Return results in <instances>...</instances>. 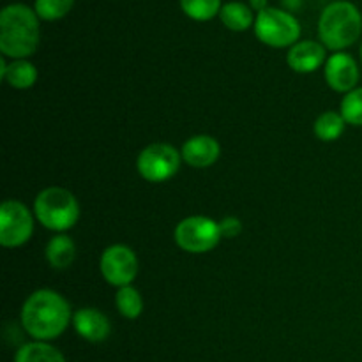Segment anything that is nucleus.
Here are the masks:
<instances>
[{"label":"nucleus","instance_id":"1","mask_svg":"<svg viewBox=\"0 0 362 362\" xmlns=\"http://www.w3.org/2000/svg\"><path fill=\"white\" fill-rule=\"evenodd\" d=\"M21 325L34 341H52L73 322L71 306L62 293L49 288L32 292L21 306Z\"/></svg>","mask_w":362,"mask_h":362},{"label":"nucleus","instance_id":"2","mask_svg":"<svg viewBox=\"0 0 362 362\" xmlns=\"http://www.w3.org/2000/svg\"><path fill=\"white\" fill-rule=\"evenodd\" d=\"M41 41L39 16L25 4H9L0 13V52L18 60L34 55Z\"/></svg>","mask_w":362,"mask_h":362},{"label":"nucleus","instance_id":"3","mask_svg":"<svg viewBox=\"0 0 362 362\" xmlns=\"http://www.w3.org/2000/svg\"><path fill=\"white\" fill-rule=\"evenodd\" d=\"M362 34V14L349 0L332 2L322 11L318 20L320 42L332 52H343Z\"/></svg>","mask_w":362,"mask_h":362},{"label":"nucleus","instance_id":"4","mask_svg":"<svg viewBox=\"0 0 362 362\" xmlns=\"http://www.w3.org/2000/svg\"><path fill=\"white\" fill-rule=\"evenodd\" d=\"M34 216L45 228L64 233L80 219V204L66 187H46L35 197Z\"/></svg>","mask_w":362,"mask_h":362},{"label":"nucleus","instance_id":"5","mask_svg":"<svg viewBox=\"0 0 362 362\" xmlns=\"http://www.w3.org/2000/svg\"><path fill=\"white\" fill-rule=\"evenodd\" d=\"M255 35L271 48H292L300 37V23L292 13L278 7H267L257 14Z\"/></svg>","mask_w":362,"mask_h":362},{"label":"nucleus","instance_id":"6","mask_svg":"<svg viewBox=\"0 0 362 362\" xmlns=\"http://www.w3.org/2000/svg\"><path fill=\"white\" fill-rule=\"evenodd\" d=\"M175 243L182 251L191 255L209 253L221 243V228L219 221L207 216H189L175 226Z\"/></svg>","mask_w":362,"mask_h":362},{"label":"nucleus","instance_id":"7","mask_svg":"<svg viewBox=\"0 0 362 362\" xmlns=\"http://www.w3.org/2000/svg\"><path fill=\"white\" fill-rule=\"evenodd\" d=\"M182 165V154L173 145L151 144L138 154L136 170L147 182H166L177 175Z\"/></svg>","mask_w":362,"mask_h":362},{"label":"nucleus","instance_id":"8","mask_svg":"<svg viewBox=\"0 0 362 362\" xmlns=\"http://www.w3.org/2000/svg\"><path fill=\"white\" fill-rule=\"evenodd\" d=\"M99 271L108 285L122 288V286H129L136 279L140 262H138L136 253L129 246L112 244L101 253Z\"/></svg>","mask_w":362,"mask_h":362},{"label":"nucleus","instance_id":"9","mask_svg":"<svg viewBox=\"0 0 362 362\" xmlns=\"http://www.w3.org/2000/svg\"><path fill=\"white\" fill-rule=\"evenodd\" d=\"M34 233V216L25 204L6 200L0 207V244L4 247H20Z\"/></svg>","mask_w":362,"mask_h":362},{"label":"nucleus","instance_id":"10","mask_svg":"<svg viewBox=\"0 0 362 362\" xmlns=\"http://www.w3.org/2000/svg\"><path fill=\"white\" fill-rule=\"evenodd\" d=\"M325 83L339 94H349L361 80V71L356 59L346 52H336L327 59L324 67Z\"/></svg>","mask_w":362,"mask_h":362},{"label":"nucleus","instance_id":"11","mask_svg":"<svg viewBox=\"0 0 362 362\" xmlns=\"http://www.w3.org/2000/svg\"><path fill=\"white\" fill-rule=\"evenodd\" d=\"M180 154H182V161L191 168H209L221 156V145L214 136L194 134L184 141Z\"/></svg>","mask_w":362,"mask_h":362},{"label":"nucleus","instance_id":"12","mask_svg":"<svg viewBox=\"0 0 362 362\" xmlns=\"http://www.w3.org/2000/svg\"><path fill=\"white\" fill-rule=\"evenodd\" d=\"M325 46L318 41H299L288 49L286 55V64L292 71L300 74H310L320 69L327 62V53Z\"/></svg>","mask_w":362,"mask_h":362},{"label":"nucleus","instance_id":"13","mask_svg":"<svg viewBox=\"0 0 362 362\" xmlns=\"http://www.w3.org/2000/svg\"><path fill=\"white\" fill-rule=\"evenodd\" d=\"M73 327L78 336L90 343H103L110 338L112 324L98 308H80L73 313Z\"/></svg>","mask_w":362,"mask_h":362},{"label":"nucleus","instance_id":"14","mask_svg":"<svg viewBox=\"0 0 362 362\" xmlns=\"http://www.w3.org/2000/svg\"><path fill=\"white\" fill-rule=\"evenodd\" d=\"M0 78L9 87L18 88V90H27V88L34 87L39 78V73L37 67L28 59H18L7 64L6 59L2 57L0 59Z\"/></svg>","mask_w":362,"mask_h":362},{"label":"nucleus","instance_id":"15","mask_svg":"<svg viewBox=\"0 0 362 362\" xmlns=\"http://www.w3.org/2000/svg\"><path fill=\"white\" fill-rule=\"evenodd\" d=\"M45 257L53 269L64 271V269L71 267V264L76 258V244L66 233H57L46 244Z\"/></svg>","mask_w":362,"mask_h":362},{"label":"nucleus","instance_id":"16","mask_svg":"<svg viewBox=\"0 0 362 362\" xmlns=\"http://www.w3.org/2000/svg\"><path fill=\"white\" fill-rule=\"evenodd\" d=\"M221 23L233 32H244L255 23V14L250 6L243 2H228L219 11Z\"/></svg>","mask_w":362,"mask_h":362},{"label":"nucleus","instance_id":"17","mask_svg":"<svg viewBox=\"0 0 362 362\" xmlns=\"http://www.w3.org/2000/svg\"><path fill=\"white\" fill-rule=\"evenodd\" d=\"M14 362H66V359L48 341H32L18 350Z\"/></svg>","mask_w":362,"mask_h":362},{"label":"nucleus","instance_id":"18","mask_svg":"<svg viewBox=\"0 0 362 362\" xmlns=\"http://www.w3.org/2000/svg\"><path fill=\"white\" fill-rule=\"evenodd\" d=\"M345 127L346 122L341 113L334 112V110H327V112L320 113L317 117L313 131L320 141H336L345 133Z\"/></svg>","mask_w":362,"mask_h":362},{"label":"nucleus","instance_id":"19","mask_svg":"<svg viewBox=\"0 0 362 362\" xmlns=\"http://www.w3.org/2000/svg\"><path fill=\"white\" fill-rule=\"evenodd\" d=\"M115 306L124 318L136 320L144 313V297H141L140 290L134 288L133 285L122 286L115 293Z\"/></svg>","mask_w":362,"mask_h":362},{"label":"nucleus","instance_id":"20","mask_svg":"<svg viewBox=\"0 0 362 362\" xmlns=\"http://www.w3.org/2000/svg\"><path fill=\"white\" fill-rule=\"evenodd\" d=\"M221 7V0H180V9L194 21L212 20Z\"/></svg>","mask_w":362,"mask_h":362},{"label":"nucleus","instance_id":"21","mask_svg":"<svg viewBox=\"0 0 362 362\" xmlns=\"http://www.w3.org/2000/svg\"><path fill=\"white\" fill-rule=\"evenodd\" d=\"M74 6V0H35L34 11L39 20L57 21L62 20Z\"/></svg>","mask_w":362,"mask_h":362},{"label":"nucleus","instance_id":"22","mask_svg":"<svg viewBox=\"0 0 362 362\" xmlns=\"http://www.w3.org/2000/svg\"><path fill=\"white\" fill-rule=\"evenodd\" d=\"M339 113L346 124L362 127V87L354 88L352 92L345 94V98L341 99V106H339Z\"/></svg>","mask_w":362,"mask_h":362},{"label":"nucleus","instance_id":"23","mask_svg":"<svg viewBox=\"0 0 362 362\" xmlns=\"http://www.w3.org/2000/svg\"><path fill=\"white\" fill-rule=\"evenodd\" d=\"M219 228H221L223 239H235L243 232V221L235 216H226L219 221Z\"/></svg>","mask_w":362,"mask_h":362},{"label":"nucleus","instance_id":"24","mask_svg":"<svg viewBox=\"0 0 362 362\" xmlns=\"http://www.w3.org/2000/svg\"><path fill=\"white\" fill-rule=\"evenodd\" d=\"M250 7L251 9L258 11V13H262V11L267 9V0H250Z\"/></svg>","mask_w":362,"mask_h":362},{"label":"nucleus","instance_id":"25","mask_svg":"<svg viewBox=\"0 0 362 362\" xmlns=\"http://www.w3.org/2000/svg\"><path fill=\"white\" fill-rule=\"evenodd\" d=\"M285 6H288L290 9H299L300 7V0H283Z\"/></svg>","mask_w":362,"mask_h":362},{"label":"nucleus","instance_id":"26","mask_svg":"<svg viewBox=\"0 0 362 362\" xmlns=\"http://www.w3.org/2000/svg\"><path fill=\"white\" fill-rule=\"evenodd\" d=\"M361 60H362V45H361Z\"/></svg>","mask_w":362,"mask_h":362}]
</instances>
